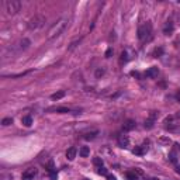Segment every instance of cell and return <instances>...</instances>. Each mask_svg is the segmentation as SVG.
Returning <instances> with one entry per match:
<instances>
[{
  "mask_svg": "<svg viewBox=\"0 0 180 180\" xmlns=\"http://www.w3.org/2000/svg\"><path fill=\"white\" fill-rule=\"evenodd\" d=\"M93 163H94L96 166H99V168H100V166H103V159H101V158H94V159H93Z\"/></svg>",
  "mask_w": 180,
  "mask_h": 180,
  "instance_id": "cb8c5ba5",
  "label": "cell"
},
{
  "mask_svg": "<svg viewBox=\"0 0 180 180\" xmlns=\"http://www.w3.org/2000/svg\"><path fill=\"white\" fill-rule=\"evenodd\" d=\"M80 41H82V40H79V41H75V42L70 44V47H69V51H72L73 48H76V47H77V45L80 44Z\"/></svg>",
  "mask_w": 180,
  "mask_h": 180,
  "instance_id": "f1b7e54d",
  "label": "cell"
},
{
  "mask_svg": "<svg viewBox=\"0 0 180 180\" xmlns=\"http://www.w3.org/2000/svg\"><path fill=\"white\" fill-rule=\"evenodd\" d=\"M118 145H120L121 148H127L128 145H129V138H128V135H120V137H118Z\"/></svg>",
  "mask_w": 180,
  "mask_h": 180,
  "instance_id": "8992f818",
  "label": "cell"
},
{
  "mask_svg": "<svg viewBox=\"0 0 180 180\" xmlns=\"http://www.w3.org/2000/svg\"><path fill=\"white\" fill-rule=\"evenodd\" d=\"M44 23H45V17L41 16V14H37L28 21V28L30 30H37V28H40L42 25Z\"/></svg>",
  "mask_w": 180,
  "mask_h": 180,
  "instance_id": "277c9868",
  "label": "cell"
},
{
  "mask_svg": "<svg viewBox=\"0 0 180 180\" xmlns=\"http://www.w3.org/2000/svg\"><path fill=\"white\" fill-rule=\"evenodd\" d=\"M68 23H69V20H68L66 17H62V18H59L56 23H53L52 25H51V28L48 30V38L52 40L55 37L61 35V34L64 32V30L66 28Z\"/></svg>",
  "mask_w": 180,
  "mask_h": 180,
  "instance_id": "6da1fadb",
  "label": "cell"
},
{
  "mask_svg": "<svg viewBox=\"0 0 180 180\" xmlns=\"http://www.w3.org/2000/svg\"><path fill=\"white\" fill-rule=\"evenodd\" d=\"M104 75V69H101V68H99L97 70H96V77H101Z\"/></svg>",
  "mask_w": 180,
  "mask_h": 180,
  "instance_id": "83f0119b",
  "label": "cell"
},
{
  "mask_svg": "<svg viewBox=\"0 0 180 180\" xmlns=\"http://www.w3.org/2000/svg\"><path fill=\"white\" fill-rule=\"evenodd\" d=\"M135 128V121L134 120H127L125 123H124V125H123V129L124 131H131V129H134Z\"/></svg>",
  "mask_w": 180,
  "mask_h": 180,
  "instance_id": "30bf717a",
  "label": "cell"
},
{
  "mask_svg": "<svg viewBox=\"0 0 180 180\" xmlns=\"http://www.w3.org/2000/svg\"><path fill=\"white\" fill-rule=\"evenodd\" d=\"M177 117H180V111H179V113H177Z\"/></svg>",
  "mask_w": 180,
  "mask_h": 180,
  "instance_id": "74e56055",
  "label": "cell"
},
{
  "mask_svg": "<svg viewBox=\"0 0 180 180\" xmlns=\"http://www.w3.org/2000/svg\"><path fill=\"white\" fill-rule=\"evenodd\" d=\"M1 180H13V176L10 173H3L1 175Z\"/></svg>",
  "mask_w": 180,
  "mask_h": 180,
  "instance_id": "4316f807",
  "label": "cell"
},
{
  "mask_svg": "<svg viewBox=\"0 0 180 180\" xmlns=\"http://www.w3.org/2000/svg\"><path fill=\"white\" fill-rule=\"evenodd\" d=\"M107 180H117V177L114 175H107Z\"/></svg>",
  "mask_w": 180,
  "mask_h": 180,
  "instance_id": "d6a6232c",
  "label": "cell"
},
{
  "mask_svg": "<svg viewBox=\"0 0 180 180\" xmlns=\"http://www.w3.org/2000/svg\"><path fill=\"white\" fill-rule=\"evenodd\" d=\"M48 111H55V113H59V114L70 113V110L68 107H53V108H48Z\"/></svg>",
  "mask_w": 180,
  "mask_h": 180,
  "instance_id": "8fae6325",
  "label": "cell"
},
{
  "mask_svg": "<svg viewBox=\"0 0 180 180\" xmlns=\"http://www.w3.org/2000/svg\"><path fill=\"white\" fill-rule=\"evenodd\" d=\"M21 123H23V125H25V127H31V124H32V118H31V116H25V117H23V118H21Z\"/></svg>",
  "mask_w": 180,
  "mask_h": 180,
  "instance_id": "9a60e30c",
  "label": "cell"
},
{
  "mask_svg": "<svg viewBox=\"0 0 180 180\" xmlns=\"http://www.w3.org/2000/svg\"><path fill=\"white\" fill-rule=\"evenodd\" d=\"M49 176H51V179H52V180L58 179V173H56V172H51V173H49Z\"/></svg>",
  "mask_w": 180,
  "mask_h": 180,
  "instance_id": "1f68e13d",
  "label": "cell"
},
{
  "mask_svg": "<svg viewBox=\"0 0 180 180\" xmlns=\"http://www.w3.org/2000/svg\"><path fill=\"white\" fill-rule=\"evenodd\" d=\"M4 6H6L7 14L14 16V14H17V13L20 11V9H21V1H20V0H6Z\"/></svg>",
  "mask_w": 180,
  "mask_h": 180,
  "instance_id": "3957f363",
  "label": "cell"
},
{
  "mask_svg": "<svg viewBox=\"0 0 180 180\" xmlns=\"http://www.w3.org/2000/svg\"><path fill=\"white\" fill-rule=\"evenodd\" d=\"M175 30V25H173V21H168L165 24V27H163V34L165 35H170L172 32Z\"/></svg>",
  "mask_w": 180,
  "mask_h": 180,
  "instance_id": "ba28073f",
  "label": "cell"
},
{
  "mask_svg": "<svg viewBox=\"0 0 180 180\" xmlns=\"http://www.w3.org/2000/svg\"><path fill=\"white\" fill-rule=\"evenodd\" d=\"M129 59H131V56L128 55L127 51H123V52H121V58H120V62H121V64H125Z\"/></svg>",
  "mask_w": 180,
  "mask_h": 180,
  "instance_id": "e0dca14e",
  "label": "cell"
},
{
  "mask_svg": "<svg viewBox=\"0 0 180 180\" xmlns=\"http://www.w3.org/2000/svg\"><path fill=\"white\" fill-rule=\"evenodd\" d=\"M97 134H99L97 131H92V132H87V134L85 135V139H87V141H90V139H94Z\"/></svg>",
  "mask_w": 180,
  "mask_h": 180,
  "instance_id": "d6986e66",
  "label": "cell"
},
{
  "mask_svg": "<svg viewBox=\"0 0 180 180\" xmlns=\"http://www.w3.org/2000/svg\"><path fill=\"white\" fill-rule=\"evenodd\" d=\"M153 124H155V121H153V120H151V118H148V120L145 121V128L151 129V128H153Z\"/></svg>",
  "mask_w": 180,
  "mask_h": 180,
  "instance_id": "7402d4cb",
  "label": "cell"
},
{
  "mask_svg": "<svg viewBox=\"0 0 180 180\" xmlns=\"http://www.w3.org/2000/svg\"><path fill=\"white\" fill-rule=\"evenodd\" d=\"M76 153H77V151H76V148H69L68 151H66V158L69 159V160H73L75 158H76Z\"/></svg>",
  "mask_w": 180,
  "mask_h": 180,
  "instance_id": "4fadbf2b",
  "label": "cell"
},
{
  "mask_svg": "<svg viewBox=\"0 0 180 180\" xmlns=\"http://www.w3.org/2000/svg\"><path fill=\"white\" fill-rule=\"evenodd\" d=\"M10 124H13V118H11V117H6V118H3V121H1V125L7 127V125H10Z\"/></svg>",
  "mask_w": 180,
  "mask_h": 180,
  "instance_id": "ffe728a7",
  "label": "cell"
},
{
  "mask_svg": "<svg viewBox=\"0 0 180 180\" xmlns=\"http://www.w3.org/2000/svg\"><path fill=\"white\" fill-rule=\"evenodd\" d=\"M17 45H18V47H17V48H18V51H24L25 48H28V45H30V40H27V38H23V40L18 44H17Z\"/></svg>",
  "mask_w": 180,
  "mask_h": 180,
  "instance_id": "7c38bea8",
  "label": "cell"
},
{
  "mask_svg": "<svg viewBox=\"0 0 180 180\" xmlns=\"http://www.w3.org/2000/svg\"><path fill=\"white\" fill-rule=\"evenodd\" d=\"M138 38L139 40H146V41H151L152 38V24L151 23H146L144 25H141L138 28Z\"/></svg>",
  "mask_w": 180,
  "mask_h": 180,
  "instance_id": "7a4b0ae2",
  "label": "cell"
},
{
  "mask_svg": "<svg viewBox=\"0 0 180 180\" xmlns=\"http://www.w3.org/2000/svg\"><path fill=\"white\" fill-rule=\"evenodd\" d=\"M35 175H37V169L30 168V169H27L23 173V180H34Z\"/></svg>",
  "mask_w": 180,
  "mask_h": 180,
  "instance_id": "5b68a950",
  "label": "cell"
},
{
  "mask_svg": "<svg viewBox=\"0 0 180 180\" xmlns=\"http://www.w3.org/2000/svg\"><path fill=\"white\" fill-rule=\"evenodd\" d=\"M176 173H179L180 175V166H176Z\"/></svg>",
  "mask_w": 180,
  "mask_h": 180,
  "instance_id": "d590c367",
  "label": "cell"
},
{
  "mask_svg": "<svg viewBox=\"0 0 180 180\" xmlns=\"http://www.w3.org/2000/svg\"><path fill=\"white\" fill-rule=\"evenodd\" d=\"M169 159H170V162H173V163H176V162H177V159H176V155H175V152H172V153H170Z\"/></svg>",
  "mask_w": 180,
  "mask_h": 180,
  "instance_id": "f546056e",
  "label": "cell"
},
{
  "mask_svg": "<svg viewBox=\"0 0 180 180\" xmlns=\"http://www.w3.org/2000/svg\"><path fill=\"white\" fill-rule=\"evenodd\" d=\"M97 173L101 175V176H107V169L104 168V166H100V168L97 169Z\"/></svg>",
  "mask_w": 180,
  "mask_h": 180,
  "instance_id": "603a6c76",
  "label": "cell"
},
{
  "mask_svg": "<svg viewBox=\"0 0 180 180\" xmlns=\"http://www.w3.org/2000/svg\"><path fill=\"white\" fill-rule=\"evenodd\" d=\"M159 144H162V145H169L170 139L169 138H160V139H159Z\"/></svg>",
  "mask_w": 180,
  "mask_h": 180,
  "instance_id": "484cf974",
  "label": "cell"
},
{
  "mask_svg": "<svg viewBox=\"0 0 180 180\" xmlns=\"http://www.w3.org/2000/svg\"><path fill=\"white\" fill-rule=\"evenodd\" d=\"M79 155H80L82 158H87V156L90 155V148H89V146H82L80 151H79Z\"/></svg>",
  "mask_w": 180,
  "mask_h": 180,
  "instance_id": "5bb4252c",
  "label": "cell"
},
{
  "mask_svg": "<svg viewBox=\"0 0 180 180\" xmlns=\"http://www.w3.org/2000/svg\"><path fill=\"white\" fill-rule=\"evenodd\" d=\"M125 177H127V180H139L138 179V175L135 172H127V173H125Z\"/></svg>",
  "mask_w": 180,
  "mask_h": 180,
  "instance_id": "ac0fdd59",
  "label": "cell"
},
{
  "mask_svg": "<svg viewBox=\"0 0 180 180\" xmlns=\"http://www.w3.org/2000/svg\"><path fill=\"white\" fill-rule=\"evenodd\" d=\"M176 99H177V100H179V101H180V90H179V92H177V94H176Z\"/></svg>",
  "mask_w": 180,
  "mask_h": 180,
  "instance_id": "e575fe53",
  "label": "cell"
},
{
  "mask_svg": "<svg viewBox=\"0 0 180 180\" xmlns=\"http://www.w3.org/2000/svg\"><path fill=\"white\" fill-rule=\"evenodd\" d=\"M131 75H132V76H137V77H139V73H138V72H131Z\"/></svg>",
  "mask_w": 180,
  "mask_h": 180,
  "instance_id": "836d02e7",
  "label": "cell"
},
{
  "mask_svg": "<svg viewBox=\"0 0 180 180\" xmlns=\"http://www.w3.org/2000/svg\"><path fill=\"white\" fill-rule=\"evenodd\" d=\"M162 53H163V48H162V47H159V48H156V49L153 51V56H155V58H159Z\"/></svg>",
  "mask_w": 180,
  "mask_h": 180,
  "instance_id": "44dd1931",
  "label": "cell"
},
{
  "mask_svg": "<svg viewBox=\"0 0 180 180\" xmlns=\"http://www.w3.org/2000/svg\"><path fill=\"white\" fill-rule=\"evenodd\" d=\"M85 180H89V179H85Z\"/></svg>",
  "mask_w": 180,
  "mask_h": 180,
  "instance_id": "f35d334b",
  "label": "cell"
},
{
  "mask_svg": "<svg viewBox=\"0 0 180 180\" xmlns=\"http://www.w3.org/2000/svg\"><path fill=\"white\" fill-rule=\"evenodd\" d=\"M158 73H159V69L156 68V66H152V68H149L148 70H146V77H158Z\"/></svg>",
  "mask_w": 180,
  "mask_h": 180,
  "instance_id": "9c48e42d",
  "label": "cell"
},
{
  "mask_svg": "<svg viewBox=\"0 0 180 180\" xmlns=\"http://www.w3.org/2000/svg\"><path fill=\"white\" fill-rule=\"evenodd\" d=\"M47 168H48V172H49V173H51V172H55V168H53V160H49V162H48Z\"/></svg>",
  "mask_w": 180,
  "mask_h": 180,
  "instance_id": "d4e9b609",
  "label": "cell"
},
{
  "mask_svg": "<svg viewBox=\"0 0 180 180\" xmlns=\"http://www.w3.org/2000/svg\"><path fill=\"white\" fill-rule=\"evenodd\" d=\"M65 94H66V93H65V90H59V92L53 93V94L51 96V99H52V100H61L62 97H65Z\"/></svg>",
  "mask_w": 180,
  "mask_h": 180,
  "instance_id": "2e32d148",
  "label": "cell"
},
{
  "mask_svg": "<svg viewBox=\"0 0 180 180\" xmlns=\"http://www.w3.org/2000/svg\"><path fill=\"white\" fill-rule=\"evenodd\" d=\"M148 152V146L146 145H141V146H135V149H132L134 155H145Z\"/></svg>",
  "mask_w": 180,
  "mask_h": 180,
  "instance_id": "52a82bcc",
  "label": "cell"
},
{
  "mask_svg": "<svg viewBox=\"0 0 180 180\" xmlns=\"http://www.w3.org/2000/svg\"><path fill=\"white\" fill-rule=\"evenodd\" d=\"M111 55H113V48H108L106 51V58H111Z\"/></svg>",
  "mask_w": 180,
  "mask_h": 180,
  "instance_id": "4dcf8cb0",
  "label": "cell"
},
{
  "mask_svg": "<svg viewBox=\"0 0 180 180\" xmlns=\"http://www.w3.org/2000/svg\"><path fill=\"white\" fill-rule=\"evenodd\" d=\"M146 180H158L156 177H149V179H146Z\"/></svg>",
  "mask_w": 180,
  "mask_h": 180,
  "instance_id": "8d00e7d4",
  "label": "cell"
}]
</instances>
